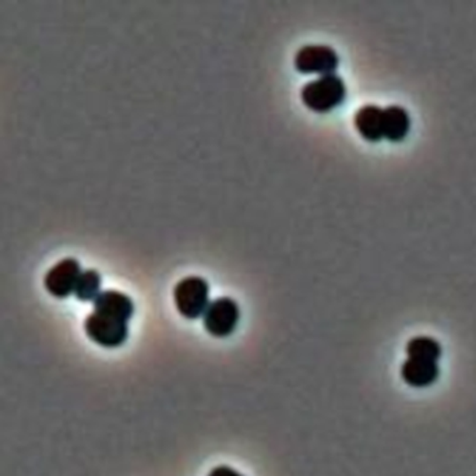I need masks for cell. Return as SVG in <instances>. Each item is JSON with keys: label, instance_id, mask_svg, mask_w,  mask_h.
I'll return each mask as SVG.
<instances>
[{"label": "cell", "instance_id": "cell-9", "mask_svg": "<svg viewBox=\"0 0 476 476\" xmlns=\"http://www.w3.org/2000/svg\"><path fill=\"white\" fill-rule=\"evenodd\" d=\"M383 115H385V108H380L377 105H365L362 108H359L355 118H353L356 131L366 140H382V139H385V134H383V124H385Z\"/></svg>", "mask_w": 476, "mask_h": 476}, {"label": "cell", "instance_id": "cell-2", "mask_svg": "<svg viewBox=\"0 0 476 476\" xmlns=\"http://www.w3.org/2000/svg\"><path fill=\"white\" fill-rule=\"evenodd\" d=\"M173 299L178 312L186 319L204 316L210 305V287L202 277H186L178 282L173 290Z\"/></svg>", "mask_w": 476, "mask_h": 476}, {"label": "cell", "instance_id": "cell-6", "mask_svg": "<svg viewBox=\"0 0 476 476\" xmlns=\"http://www.w3.org/2000/svg\"><path fill=\"white\" fill-rule=\"evenodd\" d=\"M82 273L79 261L75 258H63L46 273L44 284L53 297L67 298L75 292Z\"/></svg>", "mask_w": 476, "mask_h": 476}, {"label": "cell", "instance_id": "cell-7", "mask_svg": "<svg viewBox=\"0 0 476 476\" xmlns=\"http://www.w3.org/2000/svg\"><path fill=\"white\" fill-rule=\"evenodd\" d=\"M401 377L411 387H431L440 377V366L439 362L408 358L401 366Z\"/></svg>", "mask_w": 476, "mask_h": 476}, {"label": "cell", "instance_id": "cell-4", "mask_svg": "<svg viewBox=\"0 0 476 476\" xmlns=\"http://www.w3.org/2000/svg\"><path fill=\"white\" fill-rule=\"evenodd\" d=\"M238 304L231 298H218L212 300L207 307L206 313L202 316V323L206 327L207 333L217 338L231 336L235 331L239 323Z\"/></svg>", "mask_w": 476, "mask_h": 476}, {"label": "cell", "instance_id": "cell-12", "mask_svg": "<svg viewBox=\"0 0 476 476\" xmlns=\"http://www.w3.org/2000/svg\"><path fill=\"white\" fill-rule=\"evenodd\" d=\"M101 294V275L95 270L83 271L77 285H75V298L83 302L95 300Z\"/></svg>", "mask_w": 476, "mask_h": 476}, {"label": "cell", "instance_id": "cell-13", "mask_svg": "<svg viewBox=\"0 0 476 476\" xmlns=\"http://www.w3.org/2000/svg\"><path fill=\"white\" fill-rule=\"evenodd\" d=\"M209 476H243L241 473L236 472L235 470H232L229 466H217L211 472L209 473Z\"/></svg>", "mask_w": 476, "mask_h": 476}, {"label": "cell", "instance_id": "cell-3", "mask_svg": "<svg viewBox=\"0 0 476 476\" xmlns=\"http://www.w3.org/2000/svg\"><path fill=\"white\" fill-rule=\"evenodd\" d=\"M84 329L90 339L105 348H118L123 345L129 336L126 321L95 312L85 319Z\"/></svg>", "mask_w": 476, "mask_h": 476}, {"label": "cell", "instance_id": "cell-5", "mask_svg": "<svg viewBox=\"0 0 476 476\" xmlns=\"http://www.w3.org/2000/svg\"><path fill=\"white\" fill-rule=\"evenodd\" d=\"M295 67L305 75H334L338 69L339 58L329 45H305L295 55Z\"/></svg>", "mask_w": 476, "mask_h": 476}, {"label": "cell", "instance_id": "cell-10", "mask_svg": "<svg viewBox=\"0 0 476 476\" xmlns=\"http://www.w3.org/2000/svg\"><path fill=\"white\" fill-rule=\"evenodd\" d=\"M383 121H385L383 134H385V139L390 141L404 140L411 129L409 114L400 105H390L385 108Z\"/></svg>", "mask_w": 476, "mask_h": 476}, {"label": "cell", "instance_id": "cell-8", "mask_svg": "<svg viewBox=\"0 0 476 476\" xmlns=\"http://www.w3.org/2000/svg\"><path fill=\"white\" fill-rule=\"evenodd\" d=\"M94 312L128 323L134 313V304L128 295L108 290L101 292L94 300Z\"/></svg>", "mask_w": 476, "mask_h": 476}, {"label": "cell", "instance_id": "cell-1", "mask_svg": "<svg viewBox=\"0 0 476 476\" xmlns=\"http://www.w3.org/2000/svg\"><path fill=\"white\" fill-rule=\"evenodd\" d=\"M345 97V83L336 73L320 75L317 79L306 83L300 91V99L307 108L319 114L333 111L343 104Z\"/></svg>", "mask_w": 476, "mask_h": 476}, {"label": "cell", "instance_id": "cell-11", "mask_svg": "<svg viewBox=\"0 0 476 476\" xmlns=\"http://www.w3.org/2000/svg\"><path fill=\"white\" fill-rule=\"evenodd\" d=\"M443 355V348L437 339L432 337L421 336L414 338L407 344V356L409 359H422L439 362Z\"/></svg>", "mask_w": 476, "mask_h": 476}]
</instances>
